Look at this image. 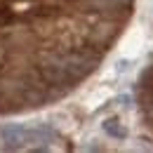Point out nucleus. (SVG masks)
<instances>
[{
  "label": "nucleus",
  "instance_id": "1",
  "mask_svg": "<svg viewBox=\"0 0 153 153\" xmlns=\"http://www.w3.org/2000/svg\"><path fill=\"white\" fill-rule=\"evenodd\" d=\"M0 137L5 141L7 149L19 151V149H28V151H47L50 141L57 139V132L50 127H24V125H7L0 130Z\"/></svg>",
  "mask_w": 153,
  "mask_h": 153
},
{
  "label": "nucleus",
  "instance_id": "2",
  "mask_svg": "<svg viewBox=\"0 0 153 153\" xmlns=\"http://www.w3.org/2000/svg\"><path fill=\"white\" fill-rule=\"evenodd\" d=\"M80 7L85 12L104 17L106 21H118L130 14L132 0H80Z\"/></svg>",
  "mask_w": 153,
  "mask_h": 153
},
{
  "label": "nucleus",
  "instance_id": "4",
  "mask_svg": "<svg viewBox=\"0 0 153 153\" xmlns=\"http://www.w3.org/2000/svg\"><path fill=\"white\" fill-rule=\"evenodd\" d=\"M104 130L111 134V137H115V139H125V137H127V130L123 127V123H120L118 118H108V120H104Z\"/></svg>",
  "mask_w": 153,
  "mask_h": 153
},
{
  "label": "nucleus",
  "instance_id": "3",
  "mask_svg": "<svg viewBox=\"0 0 153 153\" xmlns=\"http://www.w3.org/2000/svg\"><path fill=\"white\" fill-rule=\"evenodd\" d=\"M115 31L113 26H108V24H101V26H94V28H90V42L97 45V47H106V45H111L115 38Z\"/></svg>",
  "mask_w": 153,
  "mask_h": 153
}]
</instances>
